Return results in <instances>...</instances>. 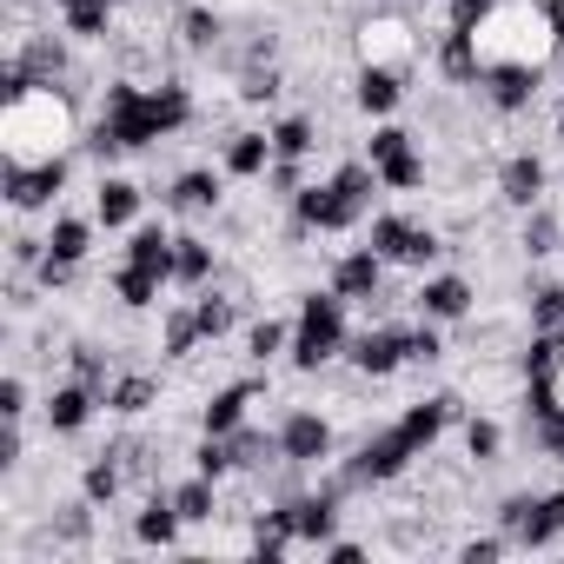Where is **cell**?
<instances>
[{
    "label": "cell",
    "mask_w": 564,
    "mask_h": 564,
    "mask_svg": "<svg viewBox=\"0 0 564 564\" xmlns=\"http://www.w3.org/2000/svg\"><path fill=\"white\" fill-rule=\"evenodd\" d=\"M246 551H252L259 564H279L286 551H300V524H293V505H286V498H272L265 511H252V524H246Z\"/></svg>",
    "instance_id": "19"
},
{
    "label": "cell",
    "mask_w": 564,
    "mask_h": 564,
    "mask_svg": "<svg viewBox=\"0 0 564 564\" xmlns=\"http://www.w3.org/2000/svg\"><path fill=\"white\" fill-rule=\"evenodd\" d=\"M544 193H551V166H544L538 153H505V160H498V199H505L511 213L544 206Z\"/></svg>",
    "instance_id": "17"
},
{
    "label": "cell",
    "mask_w": 564,
    "mask_h": 564,
    "mask_svg": "<svg viewBox=\"0 0 564 564\" xmlns=\"http://www.w3.org/2000/svg\"><path fill=\"white\" fill-rule=\"evenodd\" d=\"M153 405H160V379H153V372H113V386H107V412L140 419V412H153Z\"/></svg>",
    "instance_id": "36"
},
{
    "label": "cell",
    "mask_w": 564,
    "mask_h": 564,
    "mask_svg": "<svg viewBox=\"0 0 564 564\" xmlns=\"http://www.w3.org/2000/svg\"><path fill=\"white\" fill-rule=\"evenodd\" d=\"M524 319H531V333H564V279H531Z\"/></svg>",
    "instance_id": "40"
},
{
    "label": "cell",
    "mask_w": 564,
    "mask_h": 564,
    "mask_svg": "<svg viewBox=\"0 0 564 564\" xmlns=\"http://www.w3.org/2000/svg\"><path fill=\"white\" fill-rule=\"evenodd\" d=\"M279 352H293V319H272V313L252 319V326H246V359H252V366H272Z\"/></svg>",
    "instance_id": "42"
},
{
    "label": "cell",
    "mask_w": 564,
    "mask_h": 564,
    "mask_svg": "<svg viewBox=\"0 0 564 564\" xmlns=\"http://www.w3.org/2000/svg\"><path fill=\"white\" fill-rule=\"evenodd\" d=\"M333 445H339V432H333V419L313 412V405H293L286 419H279V452H286L293 471H319V465L333 458Z\"/></svg>",
    "instance_id": "9"
},
{
    "label": "cell",
    "mask_w": 564,
    "mask_h": 564,
    "mask_svg": "<svg viewBox=\"0 0 564 564\" xmlns=\"http://www.w3.org/2000/svg\"><path fill=\"white\" fill-rule=\"evenodd\" d=\"M173 239H180V232H166V226H133L120 259H127V265H147V272H166V279H173Z\"/></svg>",
    "instance_id": "35"
},
{
    "label": "cell",
    "mask_w": 564,
    "mask_h": 564,
    "mask_svg": "<svg viewBox=\"0 0 564 564\" xmlns=\"http://www.w3.org/2000/svg\"><path fill=\"white\" fill-rule=\"evenodd\" d=\"M452 425H465V399H458V392H432V399H412V405L399 412V432L412 438V452H419V458H425Z\"/></svg>",
    "instance_id": "15"
},
{
    "label": "cell",
    "mask_w": 564,
    "mask_h": 564,
    "mask_svg": "<svg viewBox=\"0 0 564 564\" xmlns=\"http://www.w3.org/2000/svg\"><path fill=\"white\" fill-rule=\"evenodd\" d=\"M551 399L564 405V352H557V372H551Z\"/></svg>",
    "instance_id": "53"
},
{
    "label": "cell",
    "mask_w": 564,
    "mask_h": 564,
    "mask_svg": "<svg viewBox=\"0 0 564 564\" xmlns=\"http://www.w3.org/2000/svg\"><path fill=\"white\" fill-rule=\"evenodd\" d=\"M180 41H186V54H219V41H226V21L206 8H180Z\"/></svg>",
    "instance_id": "43"
},
{
    "label": "cell",
    "mask_w": 564,
    "mask_h": 564,
    "mask_svg": "<svg viewBox=\"0 0 564 564\" xmlns=\"http://www.w3.org/2000/svg\"><path fill=\"white\" fill-rule=\"evenodd\" d=\"M471 54H478V74H491V67L551 74L564 61V28L551 14V0H491L485 21L471 28Z\"/></svg>",
    "instance_id": "2"
},
{
    "label": "cell",
    "mask_w": 564,
    "mask_h": 564,
    "mask_svg": "<svg viewBox=\"0 0 564 564\" xmlns=\"http://www.w3.org/2000/svg\"><path fill=\"white\" fill-rule=\"evenodd\" d=\"M505 551H511V538H505V531H491V538H465V544H458V557H465V564H498Z\"/></svg>",
    "instance_id": "50"
},
{
    "label": "cell",
    "mask_w": 564,
    "mask_h": 564,
    "mask_svg": "<svg viewBox=\"0 0 564 564\" xmlns=\"http://www.w3.org/2000/svg\"><path fill=\"white\" fill-rule=\"evenodd\" d=\"M74 180V160H41V166H0V193L14 213H47Z\"/></svg>",
    "instance_id": "10"
},
{
    "label": "cell",
    "mask_w": 564,
    "mask_h": 564,
    "mask_svg": "<svg viewBox=\"0 0 564 564\" xmlns=\"http://www.w3.org/2000/svg\"><path fill=\"white\" fill-rule=\"evenodd\" d=\"M80 140V107L67 87H28L14 100H0V166H41V160H67V147Z\"/></svg>",
    "instance_id": "3"
},
{
    "label": "cell",
    "mask_w": 564,
    "mask_h": 564,
    "mask_svg": "<svg viewBox=\"0 0 564 564\" xmlns=\"http://www.w3.org/2000/svg\"><path fill=\"white\" fill-rule=\"evenodd\" d=\"M518 252H524V259H551V252H564V219H557L551 206H531L524 226H518Z\"/></svg>",
    "instance_id": "37"
},
{
    "label": "cell",
    "mask_w": 564,
    "mask_h": 564,
    "mask_svg": "<svg viewBox=\"0 0 564 564\" xmlns=\"http://www.w3.org/2000/svg\"><path fill=\"white\" fill-rule=\"evenodd\" d=\"M346 366H352L359 379H392L399 366H412V326L379 319V326L352 333V339H346Z\"/></svg>",
    "instance_id": "7"
},
{
    "label": "cell",
    "mask_w": 564,
    "mask_h": 564,
    "mask_svg": "<svg viewBox=\"0 0 564 564\" xmlns=\"http://www.w3.org/2000/svg\"><path fill=\"white\" fill-rule=\"evenodd\" d=\"M193 313H199V333H206V346H219V339L239 326V300H232V286H219V279L193 293Z\"/></svg>",
    "instance_id": "32"
},
{
    "label": "cell",
    "mask_w": 564,
    "mask_h": 564,
    "mask_svg": "<svg viewBox=\"0 0 564 564\" xmlns=\"http://www.w3.org/2000/svg\"><path fill=\"white\" fill-rule=\"evenodd\" d=\"M213 279H219V246L199 239V232H180L173 239V286L199 293V286H213Z\"/></svg>",
    "instance_id": "24"
},
{
    "label": "cell",
    "mask_w": 564,
    "mask_h": 564,
    "mask_svg": "<svg viewBox=\"0 0 564 564\" xmlns=\"http://www.w3.org/2000/svg\"><path fill=\"white\" fill-rule=\"evenodd\" d=\"M74 34L61 28H47V34H14V54H8V67H21L28 80H41V87H67L74 80V47H67Z\"/></svg>",
    "instance_id": "11"
},
{
    "label": "cell",
    "mask_w": 564,
    "mask_h": 564,
    "mask_svg": "<svg viewBox=\"0 0 564 564\" xmlns=\"http://www.w3.org/2000/svg\"><path fill=\"white\" fill-rule=\"evenodd\" d=\"M293 219H300L306 232H352L366 213H359L333 180H306V186H300V199H293Z\"/></svg>",
    "instance_id": "14"
},
{
    "label": "cell",
    "mask_w": 564,
    "mask_h": 564,
    "mask_svg": "<svg viewBox=\"0 0 564 564\" xmlns=\"http://www.w3.org/2000/svg\"><path fill=\"white\" fill-rule=\"evenodd\" d=\"M265 133H272L279 160H313V147H319V120L313 113H286V120H272Z\"/></svg>",
    "instance_id": "41"
},
{
    "label": "cell",
    "mask_w": 564,
    "mask_h": 564,
    "mask_svg": "<svg viewBox=\"0 0 564 564\" xmlns=\"http://www.w3.org/2000/svg\"><path fill=\"white\" fill-rule=\"evenodd\" d=\"M94 511H100V505H94L87 491L67 498V505L47 518V544H54V551H94Z\"/></svg>",
    "instance_id": "28"
},
{
    "label": "cell",
    "mask_w": 564,
    "mask_h": 564,
    "mask_svg": "<svg viewBox=\"0 0 564 564\" xmlns=\"http://www.w3.org/2000/svg\"><path fill=\"white\" fill-rule=\"evenodd\" d=\"M8 259H14V272H41V259H47V232H14V239H8Z\"/></svg>",
    "instance_id": "49"
},
{
    "label": "cell",
    "mask_w": 564,
    "mask_h": 564,
    "mask_svg": "<svg viewBox=\"0 0 564 564\" xmlns=\"http://www.w3.org/2000/svg\"><path fill=\"white\" fill-rule=\"evenodd\" d=\"M180 538H186V518H180V505H173V485H147V491H140V511H133V544H147V551H180Z\"/></svg>",
    "instance_id": "16"
},
{
    "label": "cell",
    "mask_w": 564,
    "mask_h": 564,
    "mask_svg": "<svg viewBox=\"0 0 564 564\" xmlns=\"http://www.w3.org/2000/svg\"><path fill=\"white\" fill-rule=\"evenodd\" d=\"M0 419H28V379L21 372L0 379Z\"/></svg>",
    "instance_id": "51"
},
{
    "label": "cell",
    "mask_w": 564,
    "mask_h": 564,
    "mask_svg": "<svg viewBox=\"0 0 564 564\" xmlns=\"http://www.w3.org/2000/svg\"><path fill=\"white\" fill-rule=\"evenodd\" d=\"M333 293H339V300H352V306H372V300L386 293V259H379L372 246L339 252V259H333Z\"/></svg>",
    "instance_id": "21"
},
{
    "label": "cell",
    "mask_w": 564,
    "mask_h": 564,
    "mask_svg": "<svg viewBox=\"0 0 564 564\" xmlns=\"http://www.w3.org/2000/svg\"><path fill=\"white\" fill-rule=\"evenodd\" d=\"M199 346H206V333H199V313H193V300L166 306V313H160V352H166V359H193Z\"/></svg>",
    "instance_id": "33"
},
{
    "label": "cell",
    "mask_w": 564,
    "mask_h": 564,
    "mask_svg": "<svg viewBox=\"0 0 564 564\" xmlns=\"http://www.w3.org/2000/svg\"><path fill=\"white\" fill-rule=\"evenodd\" d=\"M166 286H173L166 272H147V265H127V259L107 272V293H113L127 313H147V306H160V293H166Z\"/></svg>",
    "instance_id": "27"
},
{
    "label": "cell",
    "mask_w": 564,
    "mask_h": 564,
    "mask_svg": "<svg viewBox=\"0 0 564 564\" xmlns=\"http://www.w3.org/2000/svg\"><path fill=\"white\" fill-rule=\"evenodd\" d=\"M438 259H445V232H438V226H412V246H405V265H412V272H432Z\"/></svg>",
    "instance_id": "48"
},
{
    "label": "cell",
    "mask_w": 564,
    "mask_h": 564,
    "mask_svg": "<svg viewBox=\"0 0 564 564\" xmlns=\"http://www.w3.org/2000/svg\"><path fill=\"white\" fill-rule=\"evenodd\" d=\"M319 557H326V564H359L366 544H359V538H333V544H319Z\"/></svg>",
    "instance_id": "52"
},
{
    "label": "cell",
    "mask_w": 564,
    "mask_h": 564,
    "mask_svg": "<svg viewBox=\"0 0 564 564\" xmlns=\"http://www.w3.org/2000/svg\"><path fill=\"white\" fill-rule=\"evenodd\" d=\"M113 14H120L113 0H80V8H61V28H67L74 41H87V47H94V41H113V34H120V28H113Z\"/></svg>",
    "instance_id": "38"
},
{
    "label": "cell",
    "mask_w": 564,
    "mask_h": 564,
    "mask_svg": "<svg viewBox=\"0 0 564 564\" xmlns=\"http://www.w3.org/2000/svg\"><path fill=\"white\" fill-rule=\"evenodd\" d=\"M352 54H359V67H392V74H419V61H425V47H419L405 14H372L359 28Z\"/></svg>",
    "instance_id": "6"
},
{
    "label": "cell",
    "mask_w": 564,
    "mask_h": 564,
    "mask_svg": "<svg viewBox=\"0 0 564 564\" xmlns=\"http://www.w3.org/2000/svg\"><path fill=\"white\" fill-rule=\"evenodd\" d=\"M557 140H564V107H557Z\"/></svg>",
    "instance_id": "54"
},
{
    "label": "cell",
    "mask_w": 564,
    "mask_h": 564,
    "mask_svg": "<svg viewBox=\"0 0 564 564\" xmlns=\"http://www.w3.org/2000/svg\"><path fill=\"white\" fill-rule=\"evenodd\" d=\"M346 306L352 300H339V293H306L300 300V313H293V352H286L300 372H326L333 359H346V339H352Z\"/></svg>",
    "instance_id": "4"
},
{
    "label": "cell",
    "mask_w": 564,
    "mask_h": 564,
    "mask_svg": "<svg viewBox=\"0 0 564 564\" xmlns=\"http://www.w3.org/2000/svg\"><path fill=\"white\" fill-rule=\"evenodd\" d=\"M246 107H272L279 94H286V74H279L272 61H252V67H239V87H232Z\"/></svg>",
    "instance_id": "44"
},
{
    "label": "cell",
    "mask_w": 564,
    "mask_h": 564,
    "mask_svg": "<svg viewBox=\"0 0 564 564\" xmlns=\"http://www.w3.org/2000/svg\"><path fill=\"white\" fill-rule=\"evenodd\" d=\"M259 186H265L272 199H286V206H293V199H300V186H306V160H272Z\"/></svg>",
    "instance_id": "47"
},
{
    "label": "cell",
    "mask_w": 564,
    "mask_h": 564,
    "mask_svg": "<svg viewBox=\"0 0 564 564\" xmlns=\"http://www.w3.org/2000/svg\"><path fill=\"white\" fill-rule=\"evenodd\" d=\"M405 87H412V74L359 67V80H352V107H359V113H372V120H386V113H399V107H405Z\"/></svg>",
    "instance_id": "25"
},
{
    "label": "cell",
    "mask_w": 564,
    "mask_h": 564,
    "mask_svg": "<svg viewBox=\"0 0 564 564\" xmlns=\"http://www.w3.org/2000/svg\"><path fill=\"white\" fill-rule=\"evenodd\" d=\"M107 399L94 392V386H80V379H61L47 399H41V419H47V432L54 438H74V432H87L94 425V412H100Z\"/></svg>",
    "instance_id": "18"
},
{
    "label": "cell",
    "mask_w": 564,
    "mask_h": 564,
    "mask_svg": "<svg viewBox=\"0 0 564 564\" xmlns=\"http://www.w3.org/2000/svg\"><path fill=\"white\" fill-rule=\"evenodd\" d=\"M412 226H419V219H405V213H372V226H366V246H372V252H379L386 265H405Z\"/></svg>",
    "instance_id": "39"
},
{
    "label": "cell",
    "mask_w": 564,
    "mask_h": 564,
    "mask_svg": "<svg viewBox=\"0 0 564 564\" xmlns=\"http://www.w3.org/2000/svg\"><path fill=\"white\" fill-rule=\"evenodd\" d=\"M94 226H100V219L61 213V219L47 226V259H61V265H87V259H94Z\"/></svg>",
    "instance_id": "29"
},
{
    "label": "cell",
    "mask_w": 564,
    "mask_h": 564,
    "mask_svg": "<svg viewBox=\"0 0 564 564\" xmlns=\"http://www.w3.org/2000/svg\"><path fill=\"white\" fill-rule=\"evenodd\" d=\"M232 458H239V478H259L272 465H286V452H279V425L259 432V425H239L232 432Z\"/></svg>",
    "instance_id": "31"
},
{
    "label": "cell",
    "mask_w": 564,
    "mask_h": 564,
    "mask_svg": "<svg viewBox=\"0 0 564 564\" xmlns=\"http://www.w3.org/2000/svg\"><path fill=\"white\" fill-rule=\"evenodd\" d=\"M471 306H478V286H471L465 272H425L419 293H412V313H419V319H438V326L471 319Z\"/></svg>",
    "instance_id": "12"
},
{
    "label": "cell",
    "mask_w": 564,
    "mask_h": 564,
    "mask_svg": "<svg viewBox=\"0 0 564 564\" xmlns=\"http://www.w3.org/2000/svg\"><path fill=\"white\" fill-rule=\"evenodd\" d=\"M419 133H405V127H372V140H366V160L379 166V180H386V193H419L425 186V153L412 147Z\"/></svg>",
    "instance_id": "8"
},
{
    "label": "cell",
    "mask_w": 564,
    "mask_h": 564,
    "mask_svg": "<svg viewBox=\"0 0 564 564\" xmlns=\"http://www.w3.org/2000/svg\"><path fill=\"white\" fill-rule=\"evenodd\" d=\"M279 160V147H272V133L265 127H239V133H226L219 140V166L232 173V180H265V166Z\"/></svg>",
    "instance_id": "23"
},
{
    "label": "cell",
    "mask_w": 564,
    "mask_h": 564,
    "mask_svg": "<svg viewBox=\"0 0 564 564\" xmlns=\"http://www.w3.org/2000/svg\"><path fill=\"white\" fill-rule=\"evenodd\" d=\"M193 127V87L186 80H107V100H100V120L87 133V153L100 160V173L120 160V153H147V147H166L173 133Z\"/></svg>",
    "instance_id": "1"
},
{
    "label": "cell",
    "mask_w": 564,
    "mask_h": 564,
    "mask_svg": "<svg viewBox=\"0 0 564 564\" xmlns=\"http://www.w3.org/2000/svg\"><path fill=\"white\" fill-rule=\"evenodd\" d=\"M465 458H471L478 471H485V465H498V458H505V425H498V419H485V412H478V419H465Z\"/></svg>",
    "instance_id": "46"
},
{
    "label": "cell",
    "mask_w": 564,
    "mask_h": 564,
    "mask_svg": "<svg viewBox=\"0 0 564 564\" xmlns=\"http://www.w3.org/2000/svg\"><path fill=\"white\" fill-rule=\"evenodd\" d=\"M498 531L511 551H544L564 538V485L557 491H505L498 498Z\"/></svg>",
    "instance_id": "5"
},
{
    "label": "cell",
    "mask_w": 564,
    "mask_h": 564,
    "mask_svg": "<svg viewBox=\"0 0 564 564\" xmlns=\"http://www.w3.org/2000/svg\"><path fill=\"white\" fill-rule=\"evenodd\" d=\"M127 485H133V478H127V465H120V452H113V445H107V452H94V458L80 465V491H87L100 511H107Z\"/></svg>",
    "instance_id": "34"
},
{
    "label": "cell",
    "mask_w": 564,
    "mask_h": 564,
    "mask_svg": "<svg viewBox=\"0 0 564 564\" xmlns=\"http://www.w3.org/2000/svg\"><path fill=\"white\" fill-rule=\"evenodd\" d=\"M173 505H180V518H186V524H219V518H226L219 478H206V471L180 478V485H173Z\"/></svg>",
    "instance_id": "30"
},
{
    "label": "cell",
    "mask_w": 564,
    "mask_h": 564,
    "mask_svg": "<svg viewBox=\"0 0 564 564\" xmlns=\"http://www.w3.org/2000/svg\"><path fill=\"white\" fill-rule=\"evenodd\" d=\"M113 8H133V0H113Z\"/></svg>",
    "instance_id": "55"
},
{
    "label": "cell",
    "mask_w": 564,
    "mask_h": 564,
    "mask_svg": "<svg viewBox=\"0 0 564 564\" xmlns=\"http://www.w3.org/2000/svg\"><path fill=\"white\" fill-rule=\"evenodd\" d=\"M140 206H147V193H140L127 173H100V186H94V219H100L107 232L133 226V219H140Z\"/></svg>",
    "instance_id": "26"
},
{
    "label": "cell",
    "mask_w": 564,
    "mask_h": 564,
    "mask_svg": "<svg viewBox=\"0 0 564 564\" xmlns=\"http://www.w3.org/2000/svg\"><path fill=\"white\" fill-rule=\"evenodd\" d=\"M67 372H74L80 386H94L100 399H107V386H113V366H107V352H100L94 339H74V346H67Z\"/></svg>",
    "instance_id": "45"
},
{
    "label": "cell",
    "mask_w": 564,
    "mask_h": 564,
    "mask_svg": "<svg viewBox=\"0 0 564 564\" xmlns=\"http://www.w3.org/2000/svg\"><path fill=\"white\" fill-rule=\"evenodd\" d=\"M226 166H186V173H173L166 180V193H160V206L166 213H180V219H199V213H219V199H226Z\"/></svg>",
    "instance_id": "13"
},
{
    "label": "cell",
    "mask_w": 564,
    "mask_h": 564,
    "mask_svg": "<svg viewBox=\"0 0 564 564\" xmlns=\"http://www.w3.org/2000/svg\"><path fill=\"white\" fill-rule=\"evenodd\" d=\"M538 87H544V74H531V67H491V74H478V100H485L491 113H505V120L531 113Z\"/></svg>",
    "instance_id": "20"
},
{
    "label": "cell",
    "mask_w": 564,
    "mask_h": 564,
    "mask_svg": "<svg viewBox=\"0 0 564 564\" xmlns=\"http://www.w3.org/2000/svg\"><path fill=\"white\" fill-rule=\"evenodd\" d=\"M259 399H265V379H232V386H219V392L199 405V432H219V438H232Z\"/></svg>",
    "instance_id": "22"
}]
</instances>
